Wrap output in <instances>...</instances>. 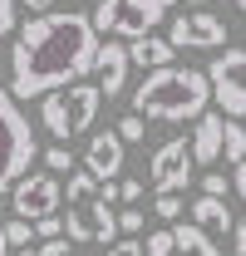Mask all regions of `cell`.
<instances>
[{"label": "cell", "mask_w": 246, "mask_h": 256, "mask_svg": "<svg viewBox=\"0 0 246 256\" xmlns=\"http://www.w3.org/2000/svg\"><path fill=\"white\" fill-rule=\"evenodd\" d=\"M98 60V30L89 15L79 10H50L25 20V30H15L10 44V94L20 98H44L54 89L84 84Z\"/></svg>", "instance_id": "obj_1"}, {"label": "cell", "mask_w": 246, "mask_h": 256, "mask_svg": "<svg viewBox=\"0 0 246 256\" xmlns=\"http://www.w3.org/2000/svg\"><path fill=\"white\" fill-rule=\"evenodd\" d=\"M212 104V79L207 69H153L143 74V84L133 89V114L153 118V124H197Z\"/></svg>", "instance_id": "obj_2"}, {"label": "cell", "mask_w": 246, "mask_h": 256, "mask_svg": "<svg viewBox=\"0 0 246 256\" xmlns=\"http://www.w3.org/2000/svg\"><path fill=\"white\" fill-rule=\"evenodd\" d=\"M64 226L74 242H98V246L118 242V212H114V202H104L98 178L84 168L64 178Z\"/></svg>", "instance_id": "obj_3"}, {"label": "cell", "mask_w": 246, "mask_h": 256, "mask_svg": "<svg viewBox=\"0 0 246 256\" xmlns=\"http://www.w3.org/2000/svg\"><path fill=\"white\" fill-rule=\"evenodd\" d=\"M40 158V138H34V124L25 118L20 98L0 84V197L15 192L20 178H30V162Z\"/></svg>", "instance_id": "obj_4"}, {"label": "cell", "mask_w": 246, "mask_h": 256, "mask_svg": "<svg viewBox=\"0 0 246 256\" xmlns=\"http://www.w3.org/2000/svg\"><path fill=\"white\" fill-rule=\"evenodd\" d=\"M104 104L108 98H104L98 84H69V89H54V94L40 98V124H44V133L54 143H69V138H79V133L94 128Z\"/></svg>", "instance_id": "obj_5"}, {"label": "cell", "mask_w": 246, "mask_h": 256, "mask_svg": "<svg viewBox=\"0 0 246 256\" xmlns=\"http://www.w3.org/2000/svg\"><path fill=\"white\" fill-rule=\"evenodd\" d=\"M178 0H98L94 5V30L98 34H118V40H143V34H153L162 20H168V10H172Z\"/></svg>", "instance_id": "obj_6"}, {"label": "cell", "mask_w": 246, "mask_h": 256, "mask_svg": "<svg viewBox=\"0 0 246 256\" xmlns=\"http://www.w3.org/2000/svg\"><path fill=\"white\" fill-rule=\"evenodd\" d=\"M212 98L226 118H246V50H222L207 69Z\"/></svg>", "instance_id": "obj_7"}, {"label": "cell", "mask_w": 246, "mask_h": 256, "mask_svg": "<svg viewBox=\"0 0 246 256\" xmlns=\"http://www.w3.org/2000/svg\"><path fill=\"white\" fill-rule=\"evenodd\" d=\"M192 168H197V158H192V138H172V143H162V148L153 153L148 188H153L158 197H162V192H187Z\"/></svg>", "instance_id": "obj_8"}, {"label": "cell", "mask_w": 246, "mask_h": 256, "mask_svg": "<svg viewBox=\"0 0 246 256\" xmlns=\"http://www.w3.org/2000/svg\"><path fill=\"white\" fill-rule=\"evenodd\" d=\"M60 202H64V192H60V178L54 172H30V178H20L15 192H10V207L25 222H40V217L60 212Z\"/></svg>", "instance_id": "obj_9"}, {"label": "cell", "mask_w": 246, "mask_h": 256, "mask_svg": "<svg viewBox=\"0 0 246 256\" xmlns=\"http://www.w3.org/2000/svg\"><path fill=\"white\" fill-rule=\"evenodd\" d=\"M148 256H222V246L197 222H172L148 236Z\"/></svg>", "instance_id": "obj_10"}, {"label": "cell", "mask_w": 246, "mask_h": 256, "mask_svg": "<svg viewBox=\"0 0 246 256\" xmlns=\"http://www.w3.org/2000/svg\"><path fill=\"white\" fill-rule=\"evenodd\" d=\"M168 40L178 50H226V20L212 15V10H192V15H178Z\"/></svg>", "instance_id": "obj_11"}, {"label": "cell", "mask_w": 246, "mask_h": 256, "mask_svg": "<svg viewBox=\"0 0 246 256\" xmlns=\"http://www.w3.org/2000/svg\"><path fill=\"white\" fill-rule=\"evenodd\" d=\"M123 143L118 138V128H104V133H94L89 138V148H84V172H94L98 182H118V172H123Z\"/></svg>", "instance_id": "obj_12"}, {"label": "cell", "mask_w": 246, "mask_h": 256, "mask_svg": "<svg viewBox=\"0 0 246 256\" xmlns=\"http://www.w3.org/2000/svg\"><path fill=\"white\" fill-rule=\"evenodd\" d=\"M128 69H133V60H128V44L104 40V44H98V60H94V79H98L104 98H118V94H123V84H128Z\"/></svg>", "instance_id": "obj_13"}, {"label": "cell", "mask_w": 246, "mask_h": 256, "mask_svg": "<svg viewBox=\"0 0 246 256\" xmlns=\"http://www.w3.org/2000/svg\"><path fill=\"white\" fill-rule=\"evenodd\" d=\"M222 143H226V118H222V108H216V114H202V118H197V133H192V158L197 162H222Z\"/></svg>", "instance_id": "obj_14"}, {"label": "cell", "mask_w": 246, "mask_h": 256, "mask_svg": "<svg viewBox=\"0 0 246 256\" xmlns=\"http://www.w3.org/2000/svg\"><path fill=\"white\" fill-rule=\"evenodd\" d=\"M128 60L138 64L143 74H153V69H168L178 60V44L172 40H158V34H143V40H128Z\"/></svg>", "instance_id": "obj_15"}, {"label": "cell", "mask_w": 246, "mask_h": 256, "mask_svg": "<svg viewBox=\"0 0 246 256\" xmlns=\"http://www.w3.org/2000/svg\"><path fill=\"white\" fill-rule=\"evenodd\" d=\"M192 222L202 226L207 236H226V232H236V222H232V207H226L222 197H207V192L192 202Z\"/></svg>", "instance_id": "obj_16"}, {"label": "cell", "mask_w": 246, "mask_h": 256, "mask_svg": "<svg viewBox=\"0 0 246 256\" xmlns=\"http://www.w3.org/2000/svg\"><path fill=\"white\" fill-rule=\"evenodd\" d=\"M40 162H44V172H54V178H69V172H79L84 162L69 153V143H54V148H44L40 153Z\"/></svg>", "instance_id": "obj_17"}, {"label": "cell", "mask_w": 246, "mask_h": 256, "mask_svg": "<svg viewBox=\"0 0 246 256\" xmlns=\"http://www.w3.org/2000/svg\"><path fill=\"white\" fill-rule=\"evenodd\" d=\"M222 158H226V162H246V128H242V118H226V143H222Z\"/></svg>", "instance_id": "obj_18"}, {"label": "cell", "mask_w": 246, "mask_h": 256, "mask_svg": "<svg viewBox=\"0 0 246 256\" xmlns=\"http://www.w3.org/2000/svg\"><path fill=\"white\" fill-rule=\"evenodd\" d=\"M153 207H158V217H162L168 226H172V222H182V192H162Z\"/></svg>", "instance_id": "obj_19"}, {"label": "cell", "mask_w": 246, "mask_h": 256, "mask_svg": "<svg viewBox=\"0 0 246 256\" xmlns=\"http://www.w3.org/2000/svg\"><path fill=\"white\" fill-rule=\"evenodd\" d=\"M34 236H40V242H54V236H69V226H64L60 212H50V217H40V222H34Z\"/></svg>", "instance_id": "obj_20"}, {"label": "cell", "mask_w": 246, "mask_h": 256, "mask_svg": "<svg viewBox=\"0 0 246 256\" xmlns=\"http://www.w3.org/2000/svg\"><path fill=\"white\" fill-rule=\"evenodd\" d=\"M5 236H10V246H30V242H40V236H34V222H25V217L5 222Z\"/></svg>", "instance_id": "obj_21"}, {"label": "cell", "mask_w": 246, "mask_h": 256, "mask_svg": "<svg viewBox=\"0 0 246 256\" xmlns=\"http://www.w3.org/2000/svg\"><path fill=\"white\" fill-rule=\"evenodd\" d=\"M202 192H207V197H226V192H236V182L222 178L216 168H207V172H202Z\"/></svg>", "instance_id": "obj_22"}, {"label": "cell", "mask_w": 246, "mask_h": 256, "mask_svg": "<svg viewBox=\"0 0 246 256\" xmlns=\"http://www.w3.org/2000/svg\"><path fill=\"white\" fill-rule=\"evenodd\" d=\"M143 128H148L143 114H128V118H118V138L123 143H143Z\"/></svg>", "instance_id": "obj_23"}, {"label": "cell", "mask_w": 246, "mask_h": 256, "mask_svg": "<svg viewBox=\"0 0 246 256\" xmlns=\"http://www.w3.org/2000/svg\"><path fill=\"white\" fill-rule=\"evenodd\" d=\"M118 236H143V207H123L118 212Z\"/></svg>", "instance_id": "obj_24"}, {"label": "cell", "mask_w": 246, "mask_h": 256, "mask_svg": "<svg viewBox=\"0 0 246 256\" xmlns=\"http://www.w3.org/2000/svg\"><path fill=\"white\" fill-rule=\"evenodd\" d=\"M108 256H148V236H118Z\"/></svg>", "instance_id": "obj_25"}, {"label": "cell", "mask_w": 246, "mask_h": 256, "mask_svg": "<svg viewBox=\"0 0 246 256\" xmlns=\"http://www.w3.org/2000/svg\"><path fill=\"white\" fill-rule=\"evenodd\" d=\"M118 192H123L118 207H138V202H143V182H138V178H118Z\"/></svg>", "instance_id": "obj_26"}, {"label": "cell", "mask_w": 246, "mask_h": 256, "mask_svg": "<svg viewBox=\"0 0 246 256\" xmlns=\"http://www.w3.org/2000/svg\"><path fill=\"white\" fill-rule=\"evenodd\" d=\"M15 10H20V0H0V40L15 34Z\"/></svg>", "instance_id": "obj_27"}, {"label": "cell", "mask_w": 246, "mask_h": 256, "mask_svg": "<svg viewBox=\"0 0 246 256\" xmlns=\"http://www.w3.org/2000/svg\"><path fill=\"white\" fill-rule=\"evenodd\" d=\"M20 5H25V10H34V15H50V10H54V0H20Z\"/></svg>", "instance_id": "obj_28"}, {"label": "cell", "mask_w": 246, "mask_h": 256, "mask_svg": "<svg viewBox=\"0 0 246 256\" xmlns=\"http://www.w3.org/2000/svg\"><path fill=\"white\" fill-rule=\"evenodd\" d=\"M232 182H236V197L246 202V162H236V178H232Z\"/></svg>", "instance_id": "obj_29"}, {"label": "cell", "mask_w": 246, "mask_h": 256, "mask_svg": "<svg viewBox=\"0 0 246 256\" xmlns=\"http://www.w3.org/2000/svg\"><path fill=\"white\" fill-rule=\"evenodd\" d=\"M0 256H10V236H5V217H0Z\"/></svg>", "instance_id": "obj_30"}, {"label": "cell", "mask_w": 246, "mask_h": 256, "mask_svg": "<svg viewBox=\"0 0 246 256\" xmlns=\"http://www.w3.org/2000/svg\"><path fill=\"white\" fill-rule=\"evenodd\" d=\"M236 256H246V226H236Z\"/></svg>", "instance_id": "obj_31"}, {"label": "cell", "mask_w": 246, "mask_h": 256, "mask_svg": "<svg viewBox=\"0 0 246 256\" xmlns=\"http://www.w3.org/2000/svg\"><path fill=\"white\" fill-rule=\"evenodd\" d=\"M187 5H197V10H202V5H212V0H187Z\"/></svg>", "instance_id": "obj_32"}, {"label": "cell", "mask_w": 246, "mask_h": 256, "mask_svg": "<svg viewBox=\"0 0 246 256\" xmlns=\"http://www.w3.org/2000/svg\"><path fill=\"white\" fill-rule=\"evenodd\" d=\"M20 256H40V252H30V246H20Z\"/></svg>", "instance_id": "obj_33"}, {"label": "cell", "mask_w": 246, "mask_h": 256, "mask_svg": "<svg viewBox=\"0 0 246 256\" xmlns=\"http://www.w3.org/2000/svg\"><path fill=\"white\" fill-rule=\"evenodd\" d=\"M236 10H246V0H236Z\"/></svg>", "instance_id": "obj_34"}, {"label": "cell", "mask_w": 246, "mask_h": 256, "mask_svg": "<svg viewBox=\"0 0 246 256\" xmlns=\"http://www.w3.org/2000/svg\"><path fill=\"white\" fill-rule=\"evenodd\" d=\"M236 226H246V217H242V222H236Z\"/></svg>", "instance_id": "obj_35"}]
</instances>
